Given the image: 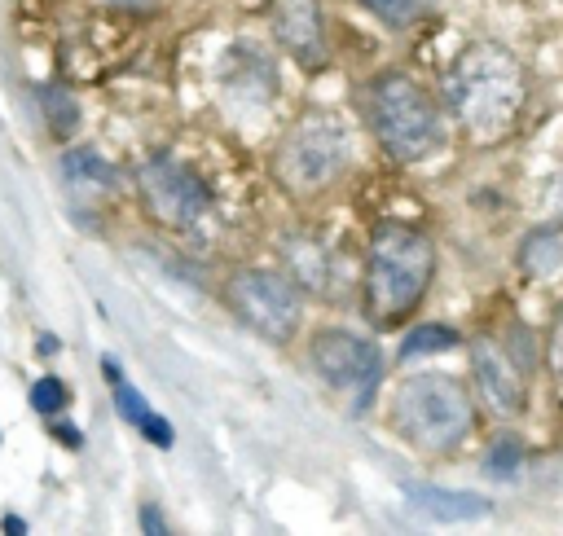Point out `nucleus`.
<instances>
[{
  "mask_svg": "<svg viewBox=\"0 0 563 536\" xmlns=\"http://www.w3.org/2000/svg\"><path fill=\"white\" fill-rule=\"evenodd\" d=\"M106 5H115V9H132V14H141V9H154L159 0H106Z\"/></svg>",
  "mask_w": 563,
  "mask_h": 536,
  "instance_id": "4be33fe9",
  "label": "nucleus"
},
{
  "mask_svg": "<svg viewBox=\"0 0 563 536\" xmlns=\"http://www.w3.org/2000/svg\"><path fill=\"white\" fill-rule=\"evenodd\" d=\"M445 102L462 132H471L476 141H498L515 128L528 102L524 66L502 44H471L449 66Z\"/></svg>",
  "mask_w": 563,
  "mask_h": 536,
  "instance_id": "f257e3e1",
  "label": "nucleus"
},
{
  "mask_svg": "<svg viewBox=\"0 0 563 536\" xmlns=\"http://www.w3.org/2000/svg\"><path fill=\"white\" fill-rule=\"evenodd\" d=\"M225 304L234 308L242 326L256 330L269 343H291L304 321V304L295 282L282 273H269V268H242V273L229 277Z\"/></svg>",
  "mask_w": 563,
  "mask_h": 536,
  "instance_id": "423d86ee",
  "label": "nucleus"
},
{
  "mask_svg": "<svg viewBox=\"0 0 563 536\" xmlns=\"http://www.w3.org/2000/svg\"><path fill=\"white\" fill-rule=\"evenodd\" d=\"M141 528H146V532H163V519H159V510H154V506L141 510Z\"/></svg>",
  "mask_w": 563,
  "mask_h": 536,
  "instance_id": "5701e85b",
  "label": "nucleus"
},
{
  "mask_svg": "<svg viewBox=\"0 0 563 536\" xmlns=\"http://www.w3.org/2000/svg\"><path fill=\"white\" fill-rule=\"evenodd\" d=\"M471 374H476L480 400L498 413V418L524 413L528 387H533L524 352H515L506 339H498V334H484V339L471 343Z\"/></svg>",
  "mask_w": 563,
  "mask_h": 536,
  "instance_id": "6e6552de",
  "label": "nucleus"
},
{
  "mask_svg": "<svg viewBox=\"0 0 563 536\" xmlns=\"http://www.w3.org/2000/svg\"><path fill=\"white\" fill-rule=\"evenodd\" d=\"M62 172H66V181H93V185H110L115 181V172L97 159L93 150H71L62 159Z\"/></svg>",
  "mask_w": 563,
  "mask_h": 536,
  "instance_id": "ddd939ff",
  "label": "nucleus"
},
{
  "mask_svg": "<svg viewBox=\"0 0 563 536\" xmlns=\"http://www.w3.org/2000/svg\"><path fill=\"white\" fill-rule=\"evenodd\" d=\"M383 27H410V22L423 14V0H361Z\"/></svg>",
  "mask_w": 563,
  "mask_h": 536,
  "instance_id": "2eb2a0df",
  "label": "nucleus"
},
{
  "mask_svg": "<svg viewBox=\"0 0 563 536\" xmlns=\"http://www.w3.org/2000/svg\"><path fill=\"white\" fill-rule=\"evenodd\" d=\"M110 387H115V405H119V413H124V418L132 422V427H141V422H146V413H150L146 396L132 392V387L124 383V378H119V383H110Z\"/></svg>",
  "mask_w": 563,
  "mask_h": 536,
  "instance_id": "a211bd4d",
  "label": "nucleus"
},
{
  "mask_svg": "<svg viewBox=\"0 0 563 536\" xmlns=\"http://www.w3.org/2000/svg\"><path fill=\"white\" fill-rule=\"evenodd\" d=\"M40 102H44V115H49L53 132H75V124H80V110H75L71 93H62V88H44Z\"/></svg>",
  "mask_w": 563,
  "mask_h": 536,
  "instance_id": "dca6fc26",
  "label": "nucleus"
},
{
  "mask_svg": "<svg viewBox=\"0 0 563 536\" xmlns=\"http://www.w3.org/2000/svg\"><path fill=\"white\" fill-rule=\"evenodd\" d=\"M370 128L379 145L392 154L396 163H418L440 145L445 128H440V110L423 93V84H414L401 71H383L370 80L366 93Z\"/></svg>",
  "mask_w": 563,
  "mask_h": 536,
  "instance_id": "20e7f679",
  "label": "nucleus"
},
{
  "mask_svg": "<svg viewBox=\"0 0 563 536\" xmlns=\"http://www.w3.org/2000/svg\"><path fill=\"white\" fill-rule=\"evenodd\" d=\"M392 427L401 440L427 453H449L476 427V409L458 378L449 374H410L392 392Z\"/></svg>",
  "mask_w": 563,
  "mask_h": 536,
  "instance_id": "7ed1b4c3",
  "label": "nucleus"
},
{
  "mask_svg": "<svg viewBox=\"0 0 563 536\" xmlns=\"http://www.w3.org/2000/svg\"><path fill=\"white\" fill-rule=\"evenodd\" d=\"M559 260H563V247H559L555 233H537V238L524 247V273L546 277V273H555L559 268Z\"/></svg>",
  "mask_w": 563,
  "mask_h": 536,
  "instance_id": "4468645a",
  "label": "nucleus"
},
{
  "mask_svg": "<svg viewBox=\"0 0 563 536\" xmlns=\"http://www.w3.org/2000/svg\"><path fill=\"white\" fill-rule=\"evenodd\" d=\"M449 348H458V330H449V326H418L410 339L401 343V356H405V361H414V356L449 352Z\"/></svg>",
  "mask_w": 563,
  "mask_h": 536,
  "instance_id": "f8f14e48",
  "label": "nucleus"
},
{
  "mask_svg": "<svg viewBox=\"0 0 563 536\" xmlns=\"http://www.w3.org/2000/svg\"><path fill=\"white\" fill-rule=\"evenodd\" d=\"M352 163V132L339 115L330 110H313V115L295 119V128L282 137L273 172L291 194H322L344 176V167Z\"/></svg>",
  "mask_w": 563,
  "mask_h": 536,
  "instance_id": "39448f33",
  "label": "nucleus"
},
{
  "mask_svg": "<svg viewBox=\"0 0 563 536\" xmlns=\"http://www.w3.org/2000/svg\"><path fill=\"white\" fill-rule=\"evenodd\" d=\"M273 31H278L282 49L304 66L326 58V36H322V9L317 0H278L273 9Z\"/></svg>",
  "mask_w": 563,
  "mask_h": 536,
  "instance_id": "9d476101",
  "label": "nucleus"
},
{
  "mask_svg": "<svg viewBox=\"0 0 563 536\" xmlns=\"http://www.w3.org/2000/svg\"><path fill=\"white\" fill-rule=\"evenodd\" d=\"M53 431H58V440L66 444V449H80V444H84V435L75 431V427H66V422H58V427H53Z\"/></svg>",
  "mask_w": 563,
  "mask_h": 536,
  "instance_id": "412c9836",
  "label": "nucleus"
},
{
  "mask_svg": "<svg viewBox=\"0 0 563 536\" xmlns=\"http://www.w3.org/2000/svg\"><path fill=\"white\" fill-rule=\"evenodd\" d=\"M410 497H414V506L423 510V515L445 519V523H454V519H484L493 510L489 497H480V493H449V488H410Z\"/></svg>",
  "mask_w": 563,
  "mask_h": 536,
  "instance_id": "9b49d317",
  "label": "nucleus"
},
{
  "mask_svg": "<svg viewBox=\"0 0 563 536\" xmlns=\"http://www.w3.org/2000/svg\"><path fill=\"white\" fill-rule=\"evenodd\" d=\"M546 370L555 378V392L563 396V308L550 321V339H546Z\"/></svg>",
  "mask_w": 563,
  "mask_h": 536,
  "instance_id": "f3484780",
  "label": "nucleus"
},
{
  "mask_svg": "<svg viewBox=\"0 0 563 536\" xmlns=\"http://www.w3.org/2000/svg\"><path fill=\"white\" fill-rule=\"evenodd\" d=\"M141 194H146L154 216L176 229H194L207 216V207H212L207 185L176 159H154L141 167Z\"/></svg>",
  "mask_w": 563,
  "mask_h": 536,
  "instance_id": "1a4fd4ad",
  "label": "nucleus"
},
{
  "mask_svg": "<svg viewBox=\"0 0 563 536\" xmlns=\"http://www.w3.org/2000/svg\"><path fill=\"white\" fill-rule=\"evenodd\" d=\"M66 405V387L58 378H40L36 387H31V409L36 413H58Z\"/></svg>",
  "mask_w": 563,
  "mask_h": 536,
  "instance_id": "6ab92c4d",
  "label": "nucleus"
},
{
  "mask_svg": "<svg viewBox=\"0 0 563 536\" xmlns=\"http://www.w3.org/2000/svg\"><path fill=\"white\" fill-rule=\"evenodd\" d=\"M436 277V247L423 229L388 220L374 229L366 255V312L379 326H401L423 304Z\"/></svg>",
  "mask_w": 563,
  "mask_h": 536,
  "instance_id": "f03ea898",
  "label": "nucleus"
},
{
  "mask_svg": "<svg viewBox=\"0 0 563 536\" xmlns=\"http://www.w3.org/2000/svg\"><path fill=\"white\" fill-rule=\"evenodd\" d=\"M308 361H313V370L326 387L348 392L357 400H366L379 387V374H383L379 348L352 330H322L313 339V348H308Z\"/></svg>",
  "mask_w": 563,
  "mask_h": 536,
  "instance_id": "0eeeda50",
  "label": "nucleus"
},
{
  "mask_svg": "<svg viewBox=\"0 0 563 536\" xmlns=\"http://www.w3.org/2000/svg\"><path fill=\"white\" fill-rule=\"evenodd\" d=\"M141 431H146V440H150V444H159V449H172V427L159 418V413H146Z\"/></svg>",
  "mask_w": 563,
  "mask_h": 536,
  "instance_id": "aec40b11",
  "label": "nucleus"
},
{
  "mask_svg": "<svg viewBox=\"0 0 563 536\" xmlns=\"http://www.w3.org/2000/svg\"><path fill=\"white\" fill-rule=\"evenodd\" d=\"M5 532H27V523H22L18 515H9V519H5Z\"/></svg>",
  "mask_w": 563,
  "mask_h": 536,
  "instance_id": "b1692460",
  "label": "nucleus"
}]
</instances>
